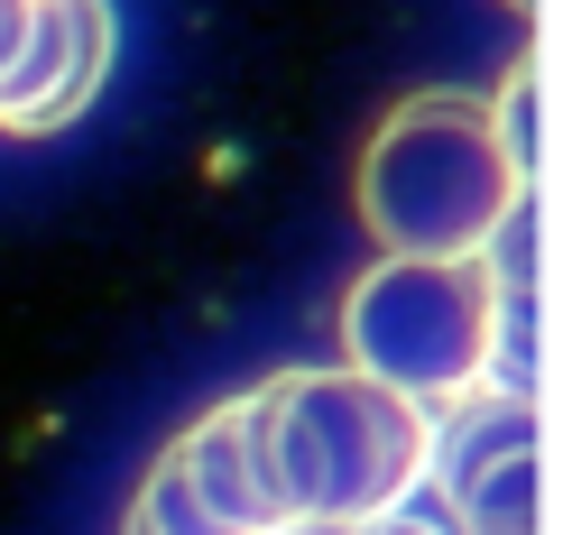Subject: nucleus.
Here are the masks:
<instances>
[{
    "instance_id": "obj_1",
    "label": "nucleus",
    "mask_w": 563,
    "mask_h": 535,
    "mask_svg": "<svg viewBox=\"0 0 563 535\" xmlns=\"http://www.w3.org/2000/svg\"><path fill=\"white\" fill-rule=\"evenodd\" d=\"M518 194H536V185L508 167L489 102L481 92H453V83L407 92L369 130L361 176H351L361 231L388 259H481Z\"/></svg>"
},
{
    "instance_id": "obj_2",
    "label": "nucleus",
    "mask_w": 563,
    "mask_h": 535,
    "mask_svg": "<svg viewBox=\"0 0 563 535\" xmlns=\"http://www.w3.org/2000/svg\"><path fill=\"white\" fill-rule=\"evenodd\" d=\"M260 398V434H268V471L287 517L305 526H361L379 508H407L434 453V415L416 398H397L388 379L351 360L323 369H277Z\"/></svg>"
},
{
    "instance_id": "obj_3",
    "label": "nucleus",
    "mask_w": 563,
    "mask_h": 535,
    "mask_svg": "<svg viewBox=\"0 0 563 535\" xmlns=\"http://www.w3.org/2000/svg\"><path fill=\"white\" fill-rule=\"evenodd\" d=\"M342 360L416 406H453L489 379V268L481 259H388L342 296Z\"/></svg>"
},
{
    "instance_id": "obj_4",
    "label": "nucleus",
    "mask_w": 563,
    "mask_h": 535,
    "mask_svg": "<svg viewBox=\"0 0 563 535\" xmlns=\"http://www.w3.org/2000/svg\"><path fill=\"white\" fill-rule=\"evenodd\" d=\"M277 526H296V517L268 471L260 398H222L185 434H167V453L148 461L121 535H277Z\"/></svg>"
},
{
    "instance_id": "obj_5",
    "label": "nucleus",
    "mask_w": 563,
    "mask_h": 535,
    "mask_svg": "<svg viewBox=\"0 0 563 535\" xmlns=\"http://www.w3.org/2000/svg\"><path fill=\"white\" fill-rule=\"evenodd\" d=\"M121 56V19L111 0H37L29 37H19L10 75H0V130L10 138H56L92 111V92L111 83Z\"/></svg>"
},
{
    "instance_id": "obj_6",
    "label": "nucleus",
    "mask_w": 563,
    "mask_h": 535,
    "mask_svg": "<svg viewBox=\"0 0 563 535\" xmlns=\"http://www.w3.org/2000/svg\"><path fill=\"white\" fill-rule=\"evenodd\" d=\"M453 517H462V535H536L545 526V461L536 453L489 461L481 480L453 490Z\"/></svg>"
},
{
    "instance_id": "obj_7",
    "label": "nucleus",
    "mask_w": 563,
    "mask_h": 535,
    "mask_svg": "<svg viewBox=\"0 0 563 535\" xmlns=\"http://www.w3.org/2000/svg\"><path fill=\"white\" fill-rule=\"evenodd\" d=\"M489 121H499L508 167L536 185V167H545V92H536V56H518V65H508V83L489 92Z\"/></svg>"
},
{
    "instance_id": "obj_8",
    "label": "nucleus",
    "mask_w": 563,
    "mask_h": 535,
    "mask_svg": "<svg viewBox=\"0 0 563 535\" xmlns=\"http://www.w3.org/2000/svg\"><path fill=\"white\" fill-rule=\"evenodd\" d=\"M29 10H37V0H0V75H10L19 37H29Z\"/></svg>"
},
{
    "instance_id": "obj_9",
    "label": "nucleus",
    "mask_w": 563,
    "mask_h": 535,
    "mask_svg": "<svg viewBox=\"0 0 563 535\" xmlns=\"http://www.w3.org/2000/svg\"><path fill=\"white\" fill-rule=\"evenodd\" d=\"M351 535H443V526H426V517H407V508H379V517H361Z\"/></svg>"
},
{
    "instance_id": "obj_10",
    "label": "nucleus",
    "mask_w": 563,
    "mask_h": 535,
    "mask_svg": "<svg viewBox=\"0 0 563 535\" xmlns=\"http://www.w3.org/2000/svg\"><path fill=\"white\" fill-rule=\"evenodd\" d=\"M277 535H351V526H305V517H296V526H277Z\"/></svg>"
},
{
    "instance_id": "obj_11",
    "label": "nucleus",
    "mask_w": 563,
    "mask_h": 535,
    "mask_svg": "<svg viewBox=\"0 0 563 535\" xmlns=\"http://www.w3.org/2000/svg\"><path fill=\"white\" fill-rule=\"evenodd\" d=\"M508 10H518V19H536V0H508Z\"/></svg>"
}]
</instances>
